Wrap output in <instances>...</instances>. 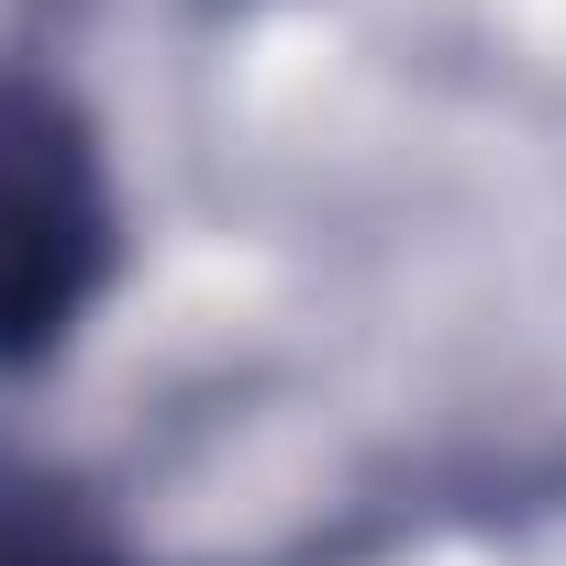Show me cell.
I'll return each mask as SVG.
<instances>
[{
	"mask_svg": "<svg viewBox=\"0 0 566 566\" xmlns=\"http://www.w3.org/2000/svg\"><path fill=\"white\" fill-rule=\"evenodd\" d=\"M112 266V189L78 101L0 78V367L45 356Z\"/></svg>",
	"mask_w": 566,
	"mask_h": 566,
	"instance_id": "cell-1",
	"label": "cell"
},
{
	"mask_svg": "<svg viewBox=\"0 0 566 566\" xmlns=\"http://www.w3.org/2000/svg\"><path fill=\"white\" fill-rule=\"evenodd\" d=\"M0 566H123L112 533L90 522V500L23 455H0Z\"/></svg>",
	"mask_w": 566,
	"mask_h": 566,
	"instance_id": "cell-2",
	"label": "cell"
}]
</instances>
